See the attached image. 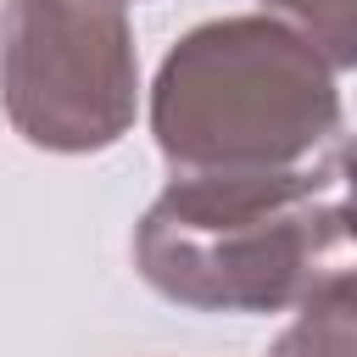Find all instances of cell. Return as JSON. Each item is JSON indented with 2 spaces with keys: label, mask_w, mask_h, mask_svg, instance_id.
Listing matches in <instances>:
<instances>
[{
  "label": "cell",
  "mask_w": 357,
  "mask_h": 357,
  "mask_svg": "<svg viewBox=\"0 0 357 357\" xmlns=\"http://www.w3.org/2000/svg\"><path fill=\"white\" fill-rule=\"evenodd\" d=\"M0 112L33 151H112L139 112L128 11L117 0H6Z\"/></svg>",
  "instance_id": "obj_3"
},
{
  "label": "cell",
  "mask_w": 357,
  "mask_h": 357,
  "mask_svg": "<svg viewBox=\"0 0 357 357\" xmlns=\"http://www.w3.org/2000/svg\"><path fill=\"white\" fill-rule=\"evenodd\" d=\"M329 178H335L340 229H346V245H351V262H357V134L329 145Z\"/></svg>",
  "instance_id": "obj_6"
},
{
  "label": "cell",
  "mask_w": 357,
  "mask_h": 357,
  "mask_svg": "<svg viewBox=\"0 0 357 357\" xmlns=\"http://www.w3.org/2000/svg\"><path fill=\"white\" fill-rule=\"evenodd\" d=\"M262 11L296 28L329 67H357V0H262Z\"/></svg>",
  "instance_id": "obj_5"
},
{
  "label": "cell",
  "mask_w": 357,
  "mask_h": 357,
  "mask_svg": "<svg viewBox=\"0 0 357 357\" xmlns=\"http://www.w3.org/2000/svg\"><path fill=\"white\" fill-rule=\"evenodd\" d=\"M139 279L190 312H284L301 307L329 273L357 268L329 151L290 173L167 178L134 223Z\"/></svg>",
  "instance_id": "obj_1"
},
{
  "label": "cell",
  "mask_w": 357,
  "mask_h": 357,
  "mask_svg": "<svg viewBox=\"0 0 357 357\" xmlns=\"http://www.w3.org/2000/svg\"><path fill=\"white\" fill-rule=\"evenodd\" d=\"M268 357H357V268L329 273L279 329Z\"/></svg>",
  "instance_id": "obj_4"
},
{
  "label": "cell",
  "mask_w": 357,
  "mask_h": 357,
  "mask_svg": "<svg viewBox=\"0 0 357 357\" xmlns=\"http://www.w3.org/2000/svg\"><path fill=\"white\" fill-rule=\"evenodd\" d=\"M117 6H128V0H117Z\"/></svg>",
  "instance_id": "obj_7"
},
{
  "label": "cell",
  "mask_w": 357,
  "mask_h": 357,
  "mask_svg": "<svg viewBox=\"0 0 357 357\" xmlns=\"http://www.w3.org/2000/svg\"><path fill=\"white\" fill-rule=\"evenodd\" d=\"M151 134L173 178L312 167L340 139L335 67L279 17H212L156 67Z\"/></svg>",
  "instance_id": "obj_2"
}]
</instances>
